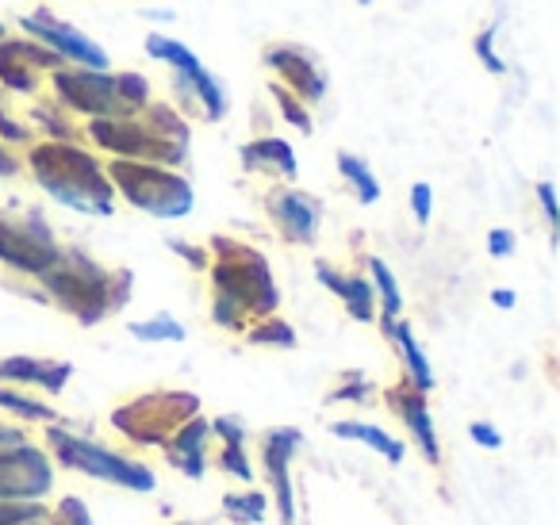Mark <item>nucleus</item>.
Wrapping results in <instances>:
<instances>
[{"mask_svg":"<svg viewBox=\"0 0 560 525\" xmlns=\"http://www.w3.org/2000/svg\"><path fill=\"white\" fill-rule=\"evenodd\" d=\"M215 249H219V261L211 269V280H215L211 318L219 326H231L234 330V326H242L246 315H269V311H277L280 295L265 257L231 238H215Z\"/></svg>","mask_w":560,"mask_h":525,"instance_id":"nucleus-1","label":"nucleus"},{"mask_svg":"<svg viewBox=\"0 0 560 525\" xmlns=\"http://www.w3.org/2000/svg\"><path fill=\"white\" fill-rule=\"evenodd\" d=\"M35 180L55 196L58 203L85 215H112V185L104 177L101 162L70 142H43L32 150Z\"/></svg>","mask_w":560,"mask_h":525,"instance_id":"nucleus-2","label":"nucleus"},{"mask_svg":"<svg viewBox=\"0 0 560 525\" xmlns=\"http://www.w3.org/2000/svg\"><path fill=\"white\" fill-rule=\"evenodd\" d=\"M43 284L85 326L101 323L108 311L124 307L127 292H131V277L127 272H104L85 254H58V261L43 272Z\"/></svg>","mask_w":560,"mask_h":525,"instance_id":"nucleus-3","label":"nucleus"},{"mask_svg":"<svg viewBox=\"0 0 560 525\" xmlns=\"http://www.w3.org/2000/svg\"><path fill=\"white\" fill-rule=\"evenodd\" d=\"M147 112H150V124H142V119H93L89 135L104 150L124 158V162L180 165L188 150V127L173 116V108H162V104H154Z\"/></svg>","mask_w":560,"mask_h":525,"instance_id":"nucleus-4","label":"nucleus"},{"mask_svg":"<svg viewBox=\"0 0 560 525\" xmlns=\"http://www.w3.org/2000/svg\"><path fill=\"white\" fill-rule=\"evenodd\" d=\"M108 185H116L135 208H142L147 215L158 219H180L192 211L196 196L180 173H170L162 165H147V162H112L108 165Z\"/></svg>","mask_w":560,"mask_h":525,"instance_id":"nucleus-5","label":"nucleus"},{"mask_svg":"<svg viewBox=\"0 0 560 525\" xmlns=\"http://www.w3.org/2000/svg\"><path fill=\"white\" fill-rule=\"evenodd\" d=\"M50 445H55L58 460H62L66 468H78L93 479H104V483L127 487V491H154V471L142 468V464L124 460V456L108 453V448L93 445V441H81V438H73V433L55 430L50 433Z\"/></svg>","mask_w":560,"mask_h":525,"instance_id":"nucleus-6","label":"nucleus"},{"mask_svg":"<svg viewBox=\"0 0 560 525\" xmlns=\"http://www.w3.org/2000/svg\"><path fill=\"white\" fill-rule=\"evenodd\" d=\"M196 395L188 392H162V395H147V399L131 402V407L116 410L112 415V422L119 425L124 433H131L135 441H147V445H162V441H170L165 433L173 430V425H185L188 418L196 415Z\"/></svg>","mask_w":560,"mask_h":525,"instance_id":"nucleus-7","label":"nucleus"},{"mask_svg":"<svg viewBox=\"0 0 560 525\" xmlns=\"http://www.w3.org/2000/svg\"><path fill=\"white\" fill-rule=\"evenodd\" d=\"M58 242L55 234L47 231L39 215H24V219H12V215H0V261L12 265L20 272H43L58 261Z\"/></svg>","mask_w":560,"mask_h":525,"instance_id":"nucleus-8","label":"nucleus"},{"mask_svg":"<svg viewBox=\"0 0 560 525\" xmlns=\"http://www.w3.org/2000/svg\"><path fill=\"white\" fill-rule=\"evenodd\" d=\"M55 89L73 112H85L93 119H131L135 112L124 104L119 85L108 70H58Z\"/></svg>","mask_w":560,"mask_h":525,"instance_id":"nucleus-9","label":"nucleus"},{"mask_svg":"<svg viewBox=\"0 0 560 525\" xmlns=\"http://www.w3.org/2000/svg\"><path fill=\"white\" fill-rule=\"evenodd\" d=\"M50 483H55V468L47 453L32 445L0 448V502H39Z\"/></svg>","mask_w":560,"mask_h":525,"instance_id":"nucleus-10","label":"nucleus"},{"mask_svg":"<svg viewBox=\"0 0 560 525\" xmlns=\"http://www.w3.org/2000/svg\"><path fill=\"white\" fill-rule=\"evenodd\" d=\"M147 50H150V58H158V62H170L173 70H177L180 78H185L188 85H192L196 101L203 104V116H208V119H223L226 116V96H223V89H219V81L211 78L208 70H203L200 58H196L192 50L180 47L177 39H165V35H150Z\"/></svg>","mask_w":560,"mask_h":525,"instance_id":"nucleus-11","label":"nucleus"},{"mask_svg":"<svg viewBox=\"0 0 560 525\" xmlns=\"http://www.w3.org/2000/svg\"><path fill=\"white\" fill-rule=\"evenodd\" d=\"M24 27L43 43L47 50H55L58 58H73L81 62L85 70H108V55L96 47L89 35H81L78 27L70 24H58L50 12H35V16H24Z\"/></svg>","mask_w":560,"mask_h":525,"instance_id":"nucleus-12","label":"nucleus"},{"mask_svg":"<svg viewBox=\"0 0 560 525\" xmlns=\"http://www.w3.org/2000/svg\"><path fill=\"white\" fill-rule=\"evenodd\" d=\"M62 58L35 43H0V81L16 93H35V70H58Z\"/></svg>","mask_w":560,"mask_h":525,"instance_id":"nucleus-13","label":"nucleus"},{"mask_svg":"<svg viewBox=\"0 0 560 525\" xmlns=\"http://www.w3.org/2000/svg\"><path fill=\"white\" fill-rule=\"evenodd\" d=\"M300 445V430H272L265 438V468H269V479L277 487V506L284 525L296 517V502H292V479H289V460Z\"/></svg>","mask_w":560,"mask_h":525,"instance_id":"nucleus-14","label":"nucleus"},{"mask_svg":"<svg viewBox=\"0 0 560 525\" xmlns=\"http://www.w3.org/2000/svg\"><path fill=\"white\" fill-rule=\"evenodd\" d=\"M269 215L277 219V226L289 234L292 242H312L319 231V203L304 192H272L269 196Z\"/></svg>","mask_w":560,"mask_h":525,"instance_id":"nucleus-15","label":"nucleus"},{"mask_svg":"<svg viewBox=\"0 0 560 525\" xmlns=\"http://www.w3.org/2000/svg\"><path fill=\"white\" fill-rule=\"evenodd\" d=\"M265 62H269L280 78L289 81V85L296 89L304 101H323V93H327V81H323L319 66H315L300 47H269Z\"/></svg>","mask_w":560,"mask_h":525,"instance_id":"nucleus-16","label":"nucleus"},{"mask_svg":"<svg viewBox=\"0 0 560 525\" xmlns=\"http://www.w3.org/2000/svg\"><path fill=\"white\" fill-rule=\"evenodd\" d=\"M392 402H396V415L404 418L407 433L419 441L422 456H427L430 464H438L442 448H438L434 422H430V410H427V399H422V392H415V387L404 384V387H396V392H392Z\"/></svg>","mask_w":560,"mask_h":525,"instance_id":"nucleus-17","label":"nucleus"},{"mask_svg":"<svg viewBox=\"0 0 560 525\" xmlns=\"http://www.w3.org/2000/svg\"><path fill=\"white\" fill-rule=\"evenodd\" d=\"M242 165L249 173H272V177H284V180H292L300 173L296 150L284 139H257L249 147H242Z\"/></svg>","mask_w":560,"mask_h":525,"instance_id":"nucleus-18","label":"nucleus"},{"mask_svg":"<svg viewBox=\"0 0 560 525\" xmlns=\"http://www.w3.org/2000/svg\"><path fill=\"white\" fill-rule=\"evenodd\" d=\"M70 376H73V369L62 361H35V357H9V361H0V380L39 384V387H47V392H62Z\"/></svg>","mask_w":560,"mask_h":525,"instance_id":"nucleus-19","label":"nucleus"},{"mask_svg":"<svg viewBox=\"0 0 560 525\" xmlns=\"http://www.w3.org/2000/svg\"><path fill=\"white\" fill-rule=\"evenodd\" d=\"M203 441H208V422H200V418H188V422L177 430V438L165 441L170 460L192 479L203 476Z\"/></svg>","mask_w":560,"mask_h":525,"instance_id":"nucleus-20","label":"nucleus"},{"mask_svg":"<svg viewBox=\"0 0 560 525\" xmlns=\"http://www.w3.org/2000/svg\"><path fill=\"white\" fill-rule=\"evenodd\" d=\"M315 277L335 295H342V303L350 307V315L358 318V323H373V284H365L361 277H338L330 265H319Z\"/></svg>","mask_w":560,"mask_h":525,"instance_id":"nucleus-21","label":"nucleus"},{"mask_svg":"<svg viewBox=\"0 0 560 525\" xmlns=\"http://www.w3.org/2000/svg\"><path fill=\"white\" fill-rule=\"evenodd\" d=\"M392 338H396L399 353H404V364H407V376H411V387L415 392H430L434 387V372H430V361L427 353L419 349V341H415L411 326L407 323H392Z\"/></svg>","mask_w":560,"mask_h":525,"instance_id":"nucleus-22","label":"nucleus"},{"mask_svg":"<svg viewBox=\"0 0 560 525\" xmlns=\"http://www.w3.org/2000/svg\"><path fill=\"white\" fill-rule=\"evenodd\" d=\"M330 433H335V438H346V441H361V445L376 448V453L392 464L404 460V441L388 438V433L376 430V425H369V422H335L330 425Z\"/></svg>","mask_w":560,"mask_h":525,"instance_id":"nucleus-23","label":"nucleus"},{"mask_svg":"<svg viewBox=\"0 0 560 525\" xmlns=\"http://www.w3.org/2000/svg\"><path fill=\"white\" fill-rule=\"evenodd\" d=\"M369 269H373L376 292H381V300H384V315H381V323H384V334H388V330H392V323H399V307H404V295H399L396 277H392V269L381 261V257H373V261H369Z\"/></svg>","mask_w":560,"mask_h":525,"instance_id":"nucleus-24","label":"nucleus"},{"mask_svg":"<svg viewBox=\"0 0 560 525\" xmlns=\"http://www.w3.org/2000/svg\"><path fill=\"white\" fill-rule=\"evenodd\" d=\"M338 170H342V177L353 185V192H358L361 203H376V200H381V185H376V177L369 173V165L361 162V158L338 154Z\"/></svg>","mask_w":560,"mask_h":525,"instance_id":"nucleus-25","label":"nucleus"},{"mask_svg":"<svg viewBox=\"0 0 560 525\" xmlns=\"http://www.w3.org/2000/svg\"><path fill=\"white\" fill-rule=\"evenodd\" d=\"M131 334L139 341H185V326L170 315H158L150 323H131Z\"/></svg>","mask_w":560,"mask_h":525,"instance_id":"nucleus-26","label":"nucleus"},{"mask_svg":"<svg viewBox=\"0 0 560 525\" xmlns=\"http://www.w3.org/2000/svg\"><path fill=\"white\" fill-rule=\"evenodd\" d=\"M0 525H47L43 502H0Z\"/></svg>","mask_w":560,"mask_h":525,"instance_id":"nucleus-27","label":"nucleus"},{"mask_svg":"<svg viewBox=\"0 0 560 525\" xmlns=\"http://www.w3.org/2000/svg\"><path fill=\"white\" fill-rule=\"evenodd\" d=\"M0 407L27 418V422H55V410L50 407H43V402H35V399H24V395H16V392H4V387H0Z\"/></svg>","mask_w":560,"mask_h":525,"instance_id":"nucleus-28","label":"nucleus"},{"mask_svg":"<svg viewBox=\"0 0 560 525\" xmlns=\"http://www.w3.org/2000/svg\"><path fill=\"white\" fill-rule=\"evenodd\" d=\"M223 510L234 517V522H261L265 517V499L261 494H223Z\"/></svg>","mask_w":560,"mask_h":525,"instance_id":"nucleus-29","label":"nucleus"},{"mask_svg":"<svg viewBox=\"0 0 560 525\" xmlns=\"http://www.w3.org/2000/svg\"><path fill=\"white\" fill-rule=\"evenodd\" d=\"M249 341H254V346H284V349H292V346H296V330H292L289 323H280V318H269V323H261V326H254V330H249Z\"/></svg>","mask_w":560,"mask_h":525,"instance_id":"nucleus-30","label":"nucleus"},{"mask_svg":"<svg viewBox=\"0 0 560 525\" xmlns=\"http://www.w3.org/2000/svg\"><path fill=\"white\" fill-rule=\"evenodd\" d=\"M269 93L277 96V104H280V116L289 119V124L296 127V131H312V119H307V112L300 108V101L289 93V89H284V85H277V81H272V85H269Z\"/></svg>","mask_w":560,"mask_h":525,"instance_id":"nucleus-31","label":"nucleus"},{"mask_svg":"<svg viewBox=\"0 0 560 525\" xmlns=\"http://www.w3.org/2000/svg\"><path fill=\"white\" fill-rule=\"evenodd\" d=\"M491 39H495V27H488V32L476 35V58H480L483 70H488V73H506L503 58H499L495 50H491Z\"/></svg>","mask_w":560,"mask_h":525,"instance_id":"nucleus-32","label":"nucleus"},{"mask_svg":"<svg viewBox=\"0 0 560 525\" xmlns=\"http://www.w3.org/2000/svg\"><path fill=\"white\" fill-rule=\"evenodd\" d=\"M223 468L231 471V476H238V479H254V471H249V464H246V453H242V445H223Z\"/></svg>","mask_w":560,"mask_h":525,"instance_id":"nucleus-33","label":"nucleus"},{"mask_svg":"<svg viewBox=\"0 0 560 525\" xmlns=\"http://www.w3.org/2000/svg\"><path fill=\"white\" fill-rule=\"evenodd\" d=\"M58 525H93V517H89L81 499H62V506H58Z\"/></svg>","mask_w":560,"mask_h":525,"instance_id":"nucleus-34","label":"nucleus"},{"mask_svg":"<svg viewBox=\"0 0 560 525\" xmlns=\"http://www.w3.org/2000/svg\"><path fill=\"white\" fill-rule=\"evenodd\" d=\"M430 200H434V192H430V185H415L411 188V208H415V219L419 223H430Z\"/></svg>","mask_w":560,"mask_h":525,"instance_id":"nucleus-35","label":"nucleus"},{"mask_svg":"<svg viewBox=\"0 0 560 525\" xmlns=\"http://www.w3.org/2000/svg\"><path fill=\"white\" fill-rule=\"evenodd\" d=\"M537 200H541V208H545V219H549V226H552V231H557L560 211H557V192H552L549 180H541V185H537Z\"/></svg>","mask_w":560,"mask_h":525,"instance_id":"nucleus-36","label":"nucleus"},{"mask_svg":"<svg viewBox=\"0 0 560 525\" xmlns=\"http://www.w3.org/2000/svg\"><path fill=\"white\" fill-rule=\"evenodd\" d=\"M488 249H491V257H511L514 254V234L511 231H491Z\"/></svg>","mask_w":560,"mask_h":525,"instance_id":"nucleus-37","label":"nucleus"},{"mask_svg":"<svg viewBox=\"0 0 560 525\" xmlns=\"http://www.w3.org/2000/svg\"><path fill=\"white\" fill-rule=\"evenodd\" d=\"M476 438V445H483V448H499L503 445V438H499V430L495 425H488V422H472V430H468Z\"/></svg>","mask_w":560,"mask_h":525,"instance_id":"nucleus-38","label":"nucleus"},{"mask_svg":"<svg viewBox=\"0 0 560 525\" xmlns=\"http://www.w3.org/2000/svg\"><path fill=\"white\" fill-rule=\"evenodd\" d=\"M215 430L223 433V445H246V430H242L234 418H219Z\"/></svg>","mask_w":560,"mask_h":525,"instance_id":"nucleus-39","label":"nucleus"},{"mask_svg":"<svg viewBox=\"0 0 560 525\" xmlns=\"http://www.w3.org/2000/svg\"><path fill=\"white\" fill-rule=\"evenodd\" d=\"M0 139H12V142H27L32 139V131L27 127H20L12 116H4V108H0Z\"/></svg>","mask_w":560,"mask_h":525,"instance_id":"nucleus-40","label":"nucleus"},{"mask_svg":"<svg viewBox=\"0 0 560 525\" xmlns=\"http://www.w3.org/2000/svg\"><path fill=\"white\" fill-rule=\"evenodd\" d=\"M35 119H39V124H47L50 131L58 135V139H70V127H66V124H58V119L50 116V108H35Z\"/></svg>","mask_w":560,"mask_h":525,"instance_id":"nucleus-41","label":"nucleus"},{"mask_svg":"<svg viewBox=\"0 0 560 525\" xmlns=\"http://www.w3.org/2000/svg\"><path fill=\"white\" fill-rule=\"evenodd\" d=\"M173 249H177V254L185 257V261H192L196 269H200V265H203V254H200V249H196V246H185V242H173Z\"/></svg>","mask_w":560,"mask_h":525,"instance_id":"nucleus-42","label":"nucleus"},{"mask_svg":"<svg viewBox=\"0 0 560 525\" xmlns=\"http://www.w3.org/2000/svg\"><path fill=\"white\" fill-rule=\"evenodd\" d=\"M365 392H369V384H350V387H342V392H338L335 399H361Z\"/></svg>","mask_w":560,"mask_h":525,"instance_id":"nucleus-43","label":"nucleus"},{"mask_svg":"<svg viewBox=\"0 0 560 525\" xmlns=\"http://www.w3.org/2000/svg\"><path fill=\"white\" fill-rule=\"evenodd\" d=\"M491 303H495V307H514V292L499 288V292H491Z\"/></svg>","mask_w":560,"mask_h":525,"instance_id":"nucleus-44","label":"nucleus"},{"mask_svg":"<svg viewBox=\"0 0 560 525\" xmlns=\"http://www.w3.org/2000/svg\"><path fill=\"white\" fill-rule=\"evenodd\" d=\"M12 173H16V162H12V158L0 150V177H12Z\"/></svg>","mask_w":560,"mask_h":525,"instance_id":"nucleus-45","label":"nucleus"},{"mask_svg":"<svg viewBox=\"0 0 560 525\" xmlns=\"http://www.w3.org/2000/svg\"><path fill=\"white\" fill-rule=\"evenodd\" d=\"M0 39H4V24H0Z\"/></svg>","mask_w":560,"mask_h":525,"instance_id":"nucleus-46","label":"nucleus"},{"mask_svg":"<svg viewBox=\"0 0 560 525\" xmlns=\"http://www.w3.org/2000/svg\"><path fill=\"white\" fill-rule=\"evenodd\" d=\"M361 4H373V0H361Z\"/></svg>","mask_w":560,"mask_h":525,"instance_id":"nucleus-47","label":"nucleus"}]
</instances>
